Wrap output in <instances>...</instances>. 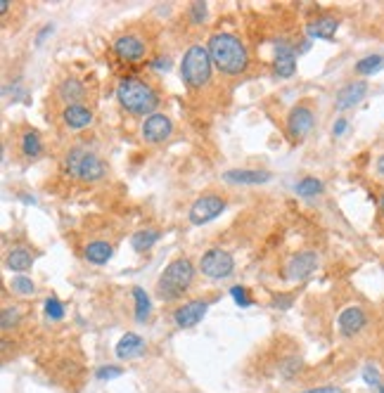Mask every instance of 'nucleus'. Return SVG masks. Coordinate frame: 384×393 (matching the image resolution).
I'll return each mask as SVG.
<instances>
[{
	"mask_svg": "<svg viewBox=\"0 0 384 393\" xmlns=\"http://www.w3.org/2000/svg\"><path fill=\"white\" fill-rule=\"evenodd\" d=\"M209 55L213 67L226 76H239L247 71L249 55L242 41L233 34H213L209 38Z\"/></svg>",
	"mask_w": 384,
	"mask_h": 393,
	"instance_id": "1",
	"label": "nucleus"
},
{
	"mask_svg": "<svg viewBox=\"0 0 384 393\" xmlns=\"http://www.w3.org/2000/svg\"><path fill=\"white\" fill-rule=\"evenodd\" d=\"M116 100H119L121 107L136 116H152L154 109L159 107L157 90L136 76L121 78L119 86H116Z\"/></svg>",
	"mask_w": 384,
	"mask_h": 393,
	"instance_id": "2",
	"label": "nucleus"
},
{
	"mask_svg": "<svg viewBox=\"0 0 384 393\" xmlns=\"http://www.w3.org/2000/svg\"><path fill=\"white\" fill-rule=\"evenodd\" d=\"M195 280V265L188 258H175L164 268L162 278L157 280V294L162 301H175L188 291Z\"/></svg>",
	"mask_w": 384,
	"mask_h": 393,
	"instance_id": "3",
	"label": "nucleus"
},
{
	"mask_svg": "<svg viewBox=\"0 0 384 393\" xmlns=\"http://www.w3.org/2000/svg\"><path fill=\"white\" fill-rule=\"evenodd\" d=\"M211 55L204 45H190L188 52L180 62V76H183L185 86L190 88H204L211 81Z\"/></svg>",
	"mask_w": 384,
	"mask_h": 393,
	"instance_id": "4",
	"label": "nucleus"
},
{
	"mask_svg": "<svg viewBox=\"0 0 384 393\" xmlns=\"http://www.w3.org/2000/svg\"><path fill=\"white\" fill-rule=\"evenodd\" d=\"M64 168H67L69 175L78 180H85V183H98L107 175V166L105 161L98 157V154L88 152L85 147H74V150L67 152L64 157Z\"/></svg>",
	"mask_w": 384,
	"mask_h": 393,
	"instance_id": "5",
	"label": "nucleus"
},
{
	"mask_svg": "<svg viewBox=\"0 0 384 393\" xmlns=\"http://www.w3.org/2000/svg\"><path fill=\"white\" fill-rule=\"evenodd\" d=\"M202 275H206L209 280H226L233 275L235 270V258L226 249H209L200 261Z\"/></svg>",
	"mask_w": 384,
	"mask_h": 393,
	"instance_id": "6",
	"label": "nucleus"
},
{
	"mask_svg": "<svg viewBox=\"0 0 384 393\" xmlns=\"http://www.w3.org/2000/svg\"><path fill=\"white\" fill-rule=\"evenodd\" d=\"M223 211H226V201L218 194H206V196H200V199L190 206L188 218L192 225H206V223H211L213 218H218Z\"/></svg>",
	"mask_w": 384,
	"mask_h": 393,
	"instance_id": "7",
	"label": "nucleus"
},
{
	"mask_svg": "<svg viewBox=\"0 0 384 393\" xmlns=\"http://www.w3.org/2000/svg\"><path fill=\"white\" fill-rule=\"evenodd\" d=\"M173 133V121L167 114H152L142 121V137L149 145H159Z\"/></svg>",
	"mask_w": 384,
	"mask_h": 393,
	"instance_id": "8",
	"label": "nucleus"
},
{
	"mask_svg": "<svg viewBox=\"0 0 384 393\" xmlns=\"http://www.w3.org/2000/svg\"><path fill=\"white\" fill-rule=\"evenodd\" d=\"M206 308H209V301H202V299L188 301V304H183L173 313V322L180 329L195 327L197 322H202V317L206 315Z\"/></svg>",
	"mask_w": 384,
	"mask_h": 393,
	"instance_id": "9",
	"label": "nucleus"
},
{
	"mask_svg": "<svg viewBox=\"0 0 384 393\" xmlns=\"http://www.w3.org/2000/svg\"><path fill=\"white\" fill-rule=\"evenodd\" d=\"M313 111L308 107H295L290 111V119H287V133H290L292 140H303V137L311 133L313 128Z\"/></svg>",
	"mask_w": 384,
	"mask_h": 393,
	"instance_id": "10",
	"label": "nucleus"
},
{
	"mask_svg": "<svg viewBox=\"0 0 384 393\" xmlns=\"http://www.w3.org/2000/svg\"><path fill=\"white\" fill-rule=\"evenodd\" d=\"M339 332L341 337H356V334L363 332V327L367 325V315L361 306H349L339 313Z\"/></svg>",
	"mask_w": 384,
	"mask_h": 393,
	"instance_id": "11",
	"label": "nucleus"
},
{
	"mask_svg": "<svg viewBox=\"0 0 384 393\" xmlns=\"http://www.w3.org/2000/svg\"><path fill=\"white\" fill-rule=\"evenodd\" d=\"M316 268H318L316 251H299L297 256H292L290 265H287V270H290V280H295V282H303L306 278H311Z\"/></svg>",
	"mask_w": 384,
	"mask_h": 393,
	"instance_id": "12",
	"label": "nucleus"
},
{
	"mask_svg": "<svg viewBox=\"0 0 384 393\" xmlns=\"http://www.w3.org/2000/svg\"><path fill=\"white\" fill-rule=\"evenodd\" d=\"M275 76L280 78H290L297 69V52L287 41H277L275 43Z\"/></svg>",
	"mask_w": 384,
	"mask_h": 393,
	"instance_id": "13",
	"label": "nucleus"
},
{
	"mask_svg": "<svg viewBox=\"0 0 384 393\" xmlns=\"http://www.w3.org/2000/svg\"><path fill=\"white\" fill-rule=\"evenodd\" d=\"M365 95H367V83L365 81H351V83H346L344 88H339L337 98H334V107H337L339 111L351 109V107H356Z\"/></svg>",
	"mask_w": 384,
	"mask_h": 393,
	"instance_id": "14",
	"label": "nucleus"
},
{
	"mask_svg": "<svg viewBox=\"0 0 384 393\" xmlns=\"http://www.w3.org/2000/svg\"><path fill=\"white\" fill-rule=\"evenodd\" d=\"M114 52L119 60L138 62L145 57V43L138 36H121V38L114 41Z\"/></svg>",
	"mask_w": 384,
	"mask_h": 393,
	"instance_id": "15",
	"label": "nucleus"
},
{
	"mask_svg": "<svg viewBox=\"0 0 384 393\" xmlns=\"http://www.w3.org/2000/svg\"><path fill=\"white\" fill-rule=\"evenodd\" d=\"M223 178L233 185H264L270 180L268 171H256V168H231L223 173Z\"/></svg>",
	"mask_w": 384,
	"mask_h": 393,
	"instance_id": "16",
	"label": "nucleus"
},
{
	"mask_svg": "<svg viewBox=\"0 0 384 393\" xmlns=\"http://www.w3.org/2000/svg\"><path fill=\"white\" fill-rule=\"evenodd\" d=\"M337 29H339V22L334 17H318L306 24L308 38H320V41H332Z\"/></svg>",
	"mask_w": 384,
	"mask_h": 393,
	"instance_id": "17",
	"label": "nucleus"
},
{
	"mask_svg": "<svg viewBox=\"0 0 384 393\" xmlns=\"http://www.w3.org/2000/svg\"><path fill=\"white\" fill-rule=\"evenodd\" d=\"M62 119L69 128L81 131L85 126L93 124V111L88 107H83V104H69V107H64V111H62Z\"/></svg>",
	"mask_w": 384,
	"mask_h": 393,
	"instance_id": "18",
	"label": "nucleus"
},
{
	"mask_svg": "<svg viewBox=\"0 0 384 393\" xmlns=\"http://www.w3.org/2000/svg\"><path fill=\"white\" fill-rule=\"evenodd\" d=\"M142 350H145V341H142L138 334L128 332L119 339V344H116V358L133 360V358H138V355H142Z\"/></svg>",
	"mask_w": 384,
	"mask_h": 393,
	"instance_id": "19",
	"label": "nucleus"
},
{
	"mask_svg": "<svg viewBox=\"0 0 384 393\" xmlns=\"http://www.w3.org/2000/svg\"><path fill=\"white\" fill-rule=\"evenodd\" d=\"M114 249H111L109 242H103V240H95L85 247V261L95 263V265H105L107 261L111 258Z\"/></svg>",
	"mask_w": 384,
	"mask_h": 393,
	"instance_id": "20",
	"label": "nucleus"
},
{
	"mask_svg": "<svg viewBox=\"0 0 384 393\" xmlns=\"http://www.w3.org/2000/svg\"><path fill=\"white\" fill-rule=\"evenodd\" d=\"M31 265H34V256H31L29 249H24V247L10 249V254H8L10 270H14V273H26V270H31Z\"/></svg>",
	"mask_w": 384,
	"mask_h": 393,
	"instance_id": "21",
	"label": "nucleus"
},
{
	"mask_svg": "<svg viewBox=\"0 0 384 393\" xmlns=\"http://www.w3.org/2000/svg\"><path fill=\"white\" fill-rule=\"evenodd\" d=\"M57 95L69 104H78L76 100L83 98V83L76 81V78H64V81L60 83V88H57Z\"/></svg>",
	"mask_w": 384,
	"mask_h": 393,
	"instance_id": "22",
	"label": "nucleus"
},
{
	"mask_svg": "<svg viewBox=\"0 0 384 393\" xmlns=\"http://www.w3.org/2000/svg\"><path fill=\"white\" fill-rule=\"evenodd\" d=\"M159 237H162V232L159 230H140L131 237V247L136 249L138 254H142V251H147L152 244H157Z\"/></svg>",
	"mask_w": 384,
	"mask_h": 393,
	"instance_id": "23",
	"label": "nucleus"
},
{
	"mask_svg": "<svg viewBox=\"0 0 384 393\" xmlns=\"http://www.w3.org/2000/svg\"><path fill=\"white\" fill-rule=\"evenodd\" d=\"M21 152H24V157H29V159L41 157L43 142H41L39 133H36V131H26L24 135H21Z\"/></svg>",
	"mask_w": 384,
	"mask_h": 393,
	"instance_id": "24",
	"label": "nucleus"
},
{
	"mask_svg": "<svg viewBox=\"0 0 384 393\" xmlns=\"http://www.w3.org/2000/svg\"><path fill=\"white\" fill-rule=\"evenodd\" d=\"M382 67H384L382 55H367L363 57L361 62H356V74H361V76H372V74H377Z\"/></svg>",
	"mask_w": 384,
	"mask_h": 393,
	"instance_id": "25",
	"label": "nucleus"
},
{
	"mask_svg": "<svg viewBox=\"0 0 384 393\" xmlns=\"http://www.w3.org/2000/svg\"><path fill=\"white\" fill-rule=\"evenodd\" d=\"M133 299H136V320L138 322H145L149 317V296L145 294V289L140 287H133Z\"/></svg>",
	"mask_w": 384,
	"mask_h": 393,
	"instance_id": "26",
	"label": "nucleus"
},
{
	"mask_svg": "<svg viewBox=\"0 0 384 393\" xmlns=\"http://www.w3.org/2000/svg\"><path fill=\"white\" fill-rule=\"evenodd\" d=\"M297 194H301V196H316L323 192V183H320L318 178H313V175H306V178H301L297 183Z\"/></svg>",
	"mask_w": 384,
	"mask_h": 393,
	"instance_id": "27",
	"label": "nucleus"
},
{
	"mask_svg": "<svg viewBox=\"0 0 384 393\" xmlns=\"http://www.w3.org/2000/svg\"><path fill=\"white\" fill-rule=\"evenodd\" d=\"M10 289H12L14 294H19V296H31L36 291V284L31 282L29 278H24V275H17V278L10 282Z\"/></svg>",
	"mask_w": 384,
	"mask_h": 393,
	"instance_id": "28",
	"label": "nucleus"
},
{
	"mask_svg": "<svg viewBox=\"0 0 384 393\" xmlns=\"http://www.w3.org/2000/svg\"><path fill=\"white\" fill-rule=\"evenodd\" d=\"M17 322H19V308L17 306L3 308V315H0V327H3V332H10Z\"/></svg>",
	"mask_w": 384,
	"mask_h": 393,
	"instance_id": "29",
	"label": "nucleus"
},
{
	"mask_svg": "<svg viewBox=\"0 0 384 393\" xmlns=\"http://www.w3.org/2000/svg\"><path fill=\"white\" fill-rule=\"evenodd\" d=\"M45 315L50 317V320H62L64 317V306L55 299V296H50V299L45 301Z\"/></svg>",
	"mask_w": 384,
	"mask_h": 393,
	"instance_id": "30",
	"label": "nucleus"
},
{
	"mask_svg": "<svg viewBox=\"0 0 384 393\" xmlns=\"http://www.w3.org/2000/svg\"><path fill=\"white\" fill-rule=\"evenodd\" d=\"M231 296H233V299H235V304H237L239 308H249V306L254 304V301L249 299L247 289H244V287H239V284L231 287Z\"/></svg>",
	"mask_w": 384,
	"mask_h": 393,
	"instance_id": "31",
	"label": "nucleus"
},
{
	"mask_svg": "<svg viewBox=\"0 0 384 393\" xmlns=\"http://www.w3.org/2000/svg\"><path fill=\"white\" fill-rule=\"evenodd\" d=\"M206 17V5L204 3H192L190 5V22L192 24H202Z\"/></svg>",
	"mask_w": 384,
	"mask_h": 393,
	"instance_id": "32",
	"label": "nucleus"
},
{
	"mask_svg": "<svg viewBox=\"0 0 384 393\" xmlns=\"http://www.w3.org/2000/svg\"><path fill=\"white\" fill-rule=\"evenodd\" d=\"M121 374H124V370H121V368H109V365H107V368H100L98 372H95V377H98L100 381L119 379Z\"/></svg>",
	"mask_w": 384,
	"mask_h": 393,
	"instance_id": "33",
	"label": "nucleus"
},
{
	"mask_svg": "<svg viewBox=\"0 0 384 393\" xmlns=\"http://www.w3.org/2000/svg\"><path fill=\"white\" fill-rule=\"evenodd\" d=\"M363 379L367 381V386H372V389H380L382 381H380V372H377L372 365H367L365 370H363Z\"/></svg>",
	"mask_w": 384,
	"mask_h": 393,
	"instance_id": "34",
	"label": "nucleus"
},
{
	"mask_svg": "<svg viewBox=\"0 0 384 393\" xmlns=\"http://www.w3.org/2000/svg\"><path fill=\"white\" fill-rule=\"evenodd\" d=\"M273 306L280 308V311H287V308L292 306V296H273Z\"/></svg>",
	"mask_w": 384,
	"mask_h": 393,
	"instance_id": "35",
	"label": "nucleus"
},
{
	"mask_svg": "<svg viewBox=\"0 0 384 393\" xmlns=\"http://www.w3.org/2000/svg\"><path fill=\"white\" fill-rule=\"evenodd\" d=\"M346 126H349V124H346V119H337V121H334V126H332V133H334V135H341V133L346 131Z\"/></svg>",
	"mask_w": 384,
	"mask_h": 393,
	"instance_id": "36",
	"label": "nucleus"
},
{
	"mask_svg": "<svg viewBox=\"0 0 384 393\" xmlns=\"http://www.w3.org/2000/svg\"><path fill=\"white\" fill-rule=\"evenodd\" d=\"M301 393H341V391L334 389V386H320V389H308V391H301Z\"/></svg>",
	"mask_w": 384,
	"mask_h": 393,
	"instance_id": "37",
	"label": "nucleus"
},
{
	"mask_svg": "<svg viewBox=\"0 0 384 393\" xmlns=\"http://www.w3.org/2000/svg\"><path fill=\"white\" fill-rule=\"evenodd\" d=\"M154 69H164V71H167V69H171V62L159 57V60H154Z\"/></svg>",
	"mask_w": 384,
	"mask_h": 393,
	"instance_id": "38",
	"label": "nucleus"
},
{
	"mask_svg": "<svg viewBox=\"0 0 384 393\" xmlns=\"http://www.w3.org/2000/svg\"><path fill=\"white\" fill-rule=\"evenodd\" d=\"M47 34H52V26H50V24H47V26H45V29H43V31H41V34H39V38H36V43H39V45H41V43H43V38H45V36H47Z\"/></svg>",
	"mask_w": 384,
	"mask_h": 393,
	"instance_id": "39",
	"label": "nucleus"
},
{
	"mask_svg": "<svg viewBox=\"0 0 384 393\" xmlns=\"http://www.w3.org/2000/svg\"><path fill=\"white\" fill-rule=\"evenodd\" d=\"M375 168H377V173H380V175H382V178H384V154H382V157H380V159H377Z\"/></svg>",
	"mask_w": 384,
	"mask_h": 393,
	"instance_id": "40",
	"label": "nucleus"
},
{
	"mask_svg": "<svg viewBox=\"0 0 384 393\" xmlns=\"http://www.w3.org/2000/svg\"><path fill=\"white\" fill-rule=\"evenodd\" d=\"M8 10H10V0H0V12H8Z\"/></svg>",
	"mask_w": 384,
	"mask_h": 393,
	"instance_id": "41",
	"label": "nucleus"
},
{
	"mask_svg": "<svg viewBox=\"0 0 384 393\" xmlns=\"http://www.w3.org/2000/svg\"><path fill=\"white\" fill-rule=\"evenodd\" d=\"M380 211H382V216H384V194H382V199H380Z\"/></svg>",
	"mask_w": 384,
	"mask_h": 393,
	"instance_id": "42",
	"label": "nucleus"
},
{
	"mask_svg": "<svg viewBox=\"0 0 384 393\" xmlns=\"http://www.w3.org/2000/svg\"><path fill=\"white\" fill-rule=\"evenodd\" d=\"M377 393H384V384L380 386V389H377Z\"/></svg>",
	"mask_w": 384,
	"mask_h": 393,
	"instance_id": "43",
	"label": "nucleus"
}]
</instances>
